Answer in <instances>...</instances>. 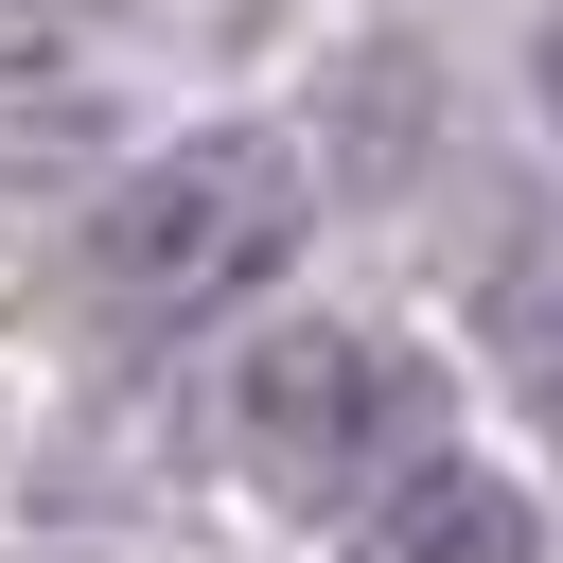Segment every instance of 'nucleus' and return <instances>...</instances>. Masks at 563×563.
I'll return each instance as SVG.
<instances>
[{"label": "nucleus", "mask_w": 563, "mask_h": 563, "mask_svg": "<svg viewBox=\"0 0 563 563\" xmlns=\"http://www.w3.org/2000/svg\"><path fill=\"white\" fill-rule=\"evenodd\" d=\"M405 457H422V369H405L387 334H352V317L246 334V369H229V475H246L264 510L387 493Z\"/></svg>", "instance_id": "obj_2"}, {"label": "nucleus", "mask_w": 563, "mask_h": 563, "mask_svg": "<svg viewBox=\"0 0 563 563\" xmlns=\"http://www.w3.org/2000/svg\"><path fill=\"white\" fill-rule=\"evenodd\" d=\"M299 229H317L299 141H282V123H194V141H158V158L70 229V299H88L106 334H194V317H229L264 264H299Z\"/></svg>", "instance_id": "obj_1"}, {"label": "nucleus", "mask_w": 563, "mask_h": 563, "mask_svg": "<svg viewBox=\"0 0 563 563\" xmlns=\"http://www.w3.org/2000/svg\"><path fill=\"white\" fill-rule=\"evenodd\" d=\"M352 563H545V510H528L493 457H405V475L352 510Z\"/></svg>", "instance_id": "obj_3"}, {"label": "nucleus", "mask_w": 563, "mask_h": 563, "mask_svg": "<svg viewBox=\"0 0 563 563\" xmlns=\"http://www.w3.org/2000/svg\"><path fill=\"white\" fill-rule=\"evenodd\" d=\"M528 88H545V123H563V0H545V35H528Z\"/></svg>", "instance_id": "obj_5"}, {"label": "nucleus", "mask_w": 563, "mask_h": 563, "mask_svg": "<svg viewBox=\"0 0 563 563\" xmlns=\"http://www.w3.org/2000/svg\"><path fill=\"white\" fill-rule=\"evenodd\" d=\"M475 334H493L510 405H545V422H563V246H528V264L493 282V317H475Z\"/></svg>", "instance_id": "obj_4"}]
</instances>
